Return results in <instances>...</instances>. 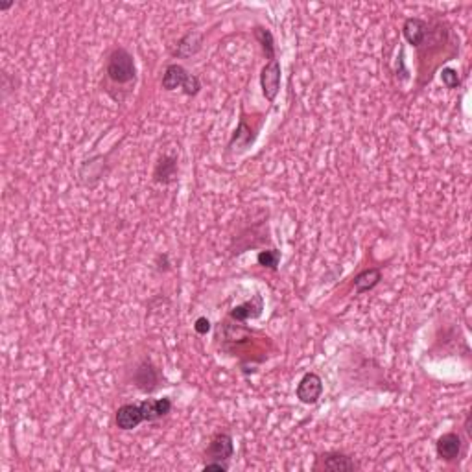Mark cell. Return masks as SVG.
<instances>
[{
    "instance_id": "cell-1",
    "label": "cell",
    "mask_w": 472,
    "mask_h": 472,
    "mask_svg": "<svg viewBox=\"0 0 472 472\" xmlns=\"http://www.w3.org/2000/svg\"><path fill=\"white\" fill-rule=\"evenodd\" d=\"M107 80L115 85H131L137 80V63L130 50L116 46L107 55L106 65Z\"/></svg>"
},
{
    "instance_id": "cell-2",
    "label": "cell",
    "mask_w": 472,
    "mask_h": 472,
    "mask_svg": "<svg viewBox=\"0 0 472 472\" xmlns=\"http://www.w3.org/2000/svg\"><path fill=\"white\" fill-rule=\"evenodd\" d=\"M360 468L356 459L340 450H331V452L319 454L316 457L314 471H328V472H354Z\"/></svg>"
},
{
    "instance_id": "cell-3",
    "label": "cell",
    "mask_w": 472,
    "mask_h": 472,
    "mask_svg": "<svg viewBox=\"0 0 472 472\" xmlns=\"http://www.w3.org/2000/svg\"><path fill=\"white\" fill-rule=\"evenodd\" d=\"M133 384H135L142 393H153L161 386V373L155 367V363L151 362L150 358H144L139 366L135 367L133 373Z\"/></svg>"
},
{
    "instance_id": "cell-4",
    "label": "cell",
    "mask_w": 472,
    "mask_h": 472,
    "mask_svg": "<svg viewBox=\"0 0 472 472\" xmlns=\"http://www.w3.org/2000/svg\"><path fill=\"white\" fill-rule=\"evenodd\" d=\"M235 456V441L231 433L218 432L211 437L209 447L205 450V459L209 461H223L229 463V459Z\"/></svg>"
},
{
    "instance_id": "cell-5",
    "label": "cell",
    "mask_w": 472,
    "mask_h": 472,
    "mask_svg": "<svg viewBox=\"0 0 472 472\" xmlns=\"http://www.w3.org/2000/svg\"><path fill=\"white\" fill-rule=\"evenodd\" d=\"M281 61L279 60H272L268 61L266 65L262 67L261 72V87H262V95L266 98L270 104H273L281 91Z\"/></svg>"
},
{
    "instance_id": "cell-6",
    "label": "cell",
    "mask_w": 472,
    "mask_h": 472,
    "mask_svg": "<svg viewBox=\"0 0 472 472\" xmlns=\"http://www.w3.org/2000/svg\"><path fill=\"white\" fill-rule=\"evenodd\" d=\"M296 395L299 398V402L312 406V404H317L319 398L323 395V380L317 373H305L303 378L297 384Z\"/></svg>"
},
{
    "instance_id": "cell-7",
    "label": "cell",
    "mask_w": 472,
    "mask_h": 472,
    "mask_svg": "<svg viewBox=\"0 0 472 472\" xmlns=\"http://www.w3.org/2000/svg\"><path fill=\"white\" fill-rule=\"evenodd\" d=\"M436 452L437 456L441 457L443 461H456L459 459L463 452V441L459 433L456 432H447L443 433L436 443Z\"/></svg>"
},
{
    "instance_id": "cell-8",
    "label": "cell",
    "mask_w": 472,
    "mask_h": 472,
    "mask_svg": "<svg viewBox=\"0 0 472 472\" xmlns=\"http://www.w3.org/2000/svg\"><path fill=\"white\" fill-rule=\"evenodd\" d=\"M146 422L144 412H142L141 402L139 404H124L116 410L115 413V424L124 432L135 430L139 424Z\"/></svg>"
},
{
    "instance_id": "cell-9",
    "label": "cell",
    "mask_w": 472,
    "mask_h": 472,
    "mask_svg": "<svg viewBox=\"0 0 472 472\" xmlns=\"http://www.w3.org/2000/svg\"><path fill=\"white\" fill-rule=\"evenodd\" d=\"M203 46V34L197 30L186 32L181 39L177 41L176 46L172 48V57L177 60H188L192 55H196Z\"/></svg>"
},
{
    "instance_id": "cell-10",
    "label": "cell",
    "mask_w": 472,
    "mask_h": 472,
    "mask_svg": "<svg viewBox=\"0 0 472 472\" xmlns=\"http://www.w3.org/2000/svg\"><path fill=\"white\" fill-rule=\"evenodd\" d=\"M428 32H430L428 20H422L419 17H408L402 25V36L408 41V45L415 46V48H421Z\"/></svg>"
},
{
    "instance_id": "cell-11",
    "label": "cell",
    "mask_w": 472,
    "mask_h": 472,
    "mask_svg": "<svg viewBox=\"0 0 472 472\" xmlns=\"http://www.w3.org/2000/svg\"><path fill=\"white\" fill-rule=\"evenodd\" d=\"M262 312H264V299H262L261 293H255L249 301L242 303V305L232 308L229 312V317L238 323H246L249 319H258L262 316Z\"/></svg>"
},
{
    "instance_id": "cell-12",
    "label": "cell",
    "mask_w": 472,
    "mask_h": 472,
    "mask_svg": "<svg viewBox=\"0 0 472 472\" xmlns=\"http://www.w3.org/2000/svg\"><path fill=\"white\" fill-rule=\"evenodd\" d=\"M177 172H179L177 157L161 155L153 168V181L157 185H172L177 181Z\"/></svg>"
},
{
    "instance_id": "cell-13",
    "label": "cell",
    "mask_w": 472,
    "mask_h": 472,
    "mask_svg": "<svg viewBox=\"0 0 472 472\" xmlns=\"http://www.w3.org/2000/svg\"><path fill=\"white\" fill-rule=\"evenodd\" d=\"M141 408L144 412L146 422H155L172 412V401L168 397L146 398L141 402Z\"/></svg>"
},
{
    "instance_id": "cell-14",
    "label": "cell",
    "mask_w": 472,
    "mask_h": 472,
    "mask_svg": "<svg viewBox=\"0 0 472 472\" xmlns=\"http://www.w3.org/2000/svg\"><path fill=\"white\" fill-rule=\"evenodd\" d=\"M382 281V272L380 268H367L363 272L358 273L352 281V288L356 291L358 296L371 291L373 288H377Z\"/></svg>"
},
{
    "instance_id": "cell-15",
    "label": "cell",
    "mask_w": 472,
    "mask_h": 472,
    "mask_svg": "<svg viewBox=\"0 0 472 472\" xmlns=\"http://www.w3.org/2000/svg\"><path fill=\"white\" fill-rule=\"evenodd\" d=\"M186 76H188V71H186L185 67L179 65V63H170L165 69V74H162V89L165 91H176L177 87H183Z\"/></svg>"
},
{
    "instance_id": "cell-16",
    "label": "cell",
    "mask_w": 472,
    "mask_h": 472,
    "mask_svg": "<svg viewBox=\"0 0 472 472\" xmlns=\"http://www.w3.org/2000/svg\"><path fill=\"white\" fill-rule=\"evenodd\" d=\"M253 36L255 39L258 41V45H261L262 52L266 55L268 61L277 60V46H275V37H273L272 30L266 28V26H255V30H253Z\"/></svg>"
},
{
    "instance_id": "cell-17",
    "label": "cell",
    "mask_w": 472,
    "mask_h": 472,
    "mask_svg": "<svg viewBox=\"0 0 472 472\" xmlns=\"http://www.w3.org/2000/svg\"><path fill=\"white\" fill-rule=\"evenodd\" d=\"M251 133H253L251 127L247 126V122L242 118L240 124H238V127H236L235 135H232L231 142H229V148H235V146H236V148H242V150H244V148H247V146L255 141V135H251Z\"/></svg>"
},
{
    "instance_id": "cell-18",
    "label": "cell",
    "mask_w": 472,
    "mask_h": 472,
    "mask_svg": "<svg viewBox=\"0 0 472 472\" xmlns=\"http://www.w3.org/2000/svg\"><path fill=\"white\" fill-rule=\"evenodd\" d=\"M281 251L275 249V247H270V249H264V251H258L256 255V262H258V266L268 268V270H272V272H277V268L281 264Z\"/></svg>"
},
{
    "instance_id": "cell-19",
    "label": "cell",
    "mask_w": 472,
    "mask_h": 472,
    "mask_svg": "<svg viewBox=\"0 0 472 472\" xmlns=\"http://www.w3.org/2000/svg\"><path fill=\"white\" fill-rule=\"evenodd\" d=\"M441 81L443 85L447 87V89H457V87L461 85V78H459V72L452 67H445L441 71Z\"/></svg>"
},
{
    "instance_id": "cell-20",
    "label": "cell",
    "mask_w": 472,
    "mask_h": 472,
    "mask_svg": "<svg viewBox=\"0 0 472 472\" xmlns=\"http://www.w3.org/2000/svg\"><path fill=\"white\" fill-rule=\"evenodd\" d=\"M181 89L186 96H192V98L197 96L201 91L200 78H197L196 74H190V72H188V76H186V80H185V83H183Z\"/></svg>"
},
{
    "instance_id": "cell-21",
    "label": "cell",
    "mask_w": 472,
    "mask_h": 472,
    "mask_svg": "<svg viewBox=\"0 0 472 472\" xmlns=\"http://www.w3.org/2000/svg\"><path fill=\"white\" fill-rule=\"evenodd\" d=\"M212 325L211 321H209V317L201 316L197 317L196 321H194V331H196V334H200V336H207L209 332H211Z\"/></svg>"
},
{
    "instance_id": "cell-22",
    "label": "cell",
    "mask_w": 472,
    "mask_h": 472,
    "mask_svg": "<svg viewBox=\"0 0 472 472\" xmlns=\"http://www.w3.org/2000/svg\"><path fill=\"white\" fill-rule=\"evenodd\" d=\"M155 266L159 272H168L170 270V256H168V253H161V255H157L155 258Z\"/></svg>"
},
{
    "instance_id": "cell-23",
    "label": "cell",
    "mask_w": 472,
    "mask_h": 472,
    "mask_svg": "<svg viewBox=\"0 0 472 472\" xmlns=\"http://www.w3.org/2000/svg\"><path fill=\"white\" fill-rule=\"evenodd\" d=\"M203 471H220V472H227L229 471V463H223V461H209L205 463V467H203Z\"/></svg>"
},
{
    "instance_id": "cell-24",
    "label": "cell",
    "mask_w": 472,
    "mask_h": 472,
    "mask_svg": "<svg viewBox=\"0 0 472 472\" xmlns=\"http://www.w3.org/2000/svg\"><path fill=\"white\" fill-rule=\"evenodd\" d=\"M465 432L471 436L472 430H471V413H467V419H465Z\"/></svg>"
}]
</instances>
